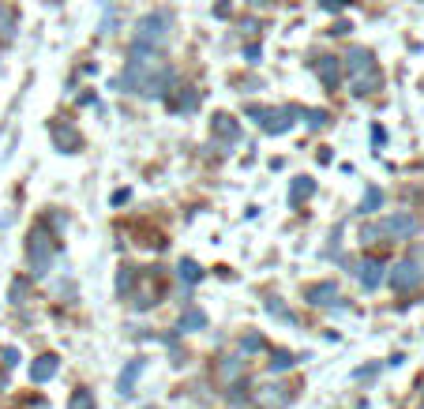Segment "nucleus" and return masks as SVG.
<instances>
[{
	"label": "nucleus",
	"mask_w": 424,
	"mask_h": 409,
	"mask_svg": "<svg viewBox=\"0 0 424 409\" xmlns=\"http://www.w3.org/2000/svg\"><path fill=\"white\" fill-rule=\"evenodd\" d=\"M53 259H57V244H53L49 229H31V236H26V263H31V274L34 278H42V274L53 267Z\"/></svg>",
	"instance_id": "nucleus-1"
},
{
	"label": "nucleus",
	"mask_w": 424,
	"mask_h": 409,
	"mask_svg": "<svg viewBox=\"0 0 424 409\" xmlns=\"http://www.w3.org/2000/svg\"><path fill=\"white\" fill-rule=\"evenodd\" d=\"M248 116H256L267 136H286V131L297 124V105H282V109H274V113L263 109V105H251Z\"/></svg>",
	"instance_id": "nucleus-2"
},
{
	"label": "nucleus",
	"mask_w": 424,
	"mask_h": 409,
	"mask_svg": "<svg viewBox=\"0 0 424 409\" xmlns=\"http://www.w3.org/2000/svg\"><path fill=\"white\" fill-rule=\"evenodd\" d=\"M424 282V267L417 259H398L391 271V289L394 293H409V289H417Z\"/></svg>",
	"instance_id": "nucleus-3"
},
{
	"label": "nucleus",
	"mask_w": 424,
	"mask_h": 409,
	"mask_svg": "<svg viewBox=\"0 0 424 409\" xmlns=\"http://www.w3.org/2000/svg\"><path fill=\"white\" fill-rule=\"evenodd\" d=\"M169 31H173V23H169V16H165V11H158V16H147V19H143L139 23V31H136V42H162V38L169 34Z\"/></svg>",
	"instance_id": "nucleus-4"
},
{
	"label": "nucleus",
	"mask_w": 424,
	"mask_h": 409,
	"mask_svg": "<svg viewBox=\"0 0 424 409\" xmlns=\"http://www.w3.org/2000/svg\"><path fill=\"white\" fill-rule=\"evenodd\" d=\"M312 68L320 72L323 87H338L342 83V64H338L335 53H320V57H312Z\"/></svg>",
	"instance_id": "nucleus-5"
},
{
	"label": "nucleus",
	"mask_w": 424,
	"mask_h": 409,
	"mask_svg": "<svg viewBox=\"0 0 424 409\" xmlns=\"http://www.w3.org/2000/svg\"><path fill=\"white\" fill-rule=\"evenodd\" d=\"M379 229H383V236H391V241H406V236L417 233V218L413 214H391Z\"/></svg>",
	"instance_id": "nucleus-6"
},
{
	"label": "nucleus",
	"mask_w": 424,
	"mask_h": 409,
	"mask_svg": "<svg viewBox=\"0 0 424 409\" xmlns=\"http://www.w3.org/2000/svg\"><path fill=\"white\" fill-rule=\"evenodd\" d=\"M289 398H293V391H289V387H274V383L256 391V405L259 409H286Z\"/></svg>",
	"instance_id": "nucleus-7"
},
{
	"label": "nucleus",
	"mask_w": 424,
	"mask_h": 409,
	"mask_svg": "<svg viewBox=\"0 0 424 409\" xmlns=\"http://www.w3.org/2000/svg\"><path fill=\"white\" fill-rule=\"evenodd\" d=\"M210 136L222 139V143H237V139H241V124H237L229 113H214V121H210Z\"/></svg>",
	"instance_id": "nucleus-8"
},
{
	"label": "nucleus",
	"mask_w": 424,
	"mask_h": 409,
	"mask_svg": "<svg viewBox=\"0 0 424 409\" xmlns=\"http://www.w3.org/2000/svg\"><path fill=\"white\" fill-rule=\"evenodd\" d=\"M57 368H60L57 353H42V357L31 361V379H34V383H49V379L57 376Z\"/></svg>",
	"instance_id": "nucleus-9"
},
{
	"label": "nucleus",
	"mask_w": 424,
	"mask_h": 409,
	"mask_svg": "<svg viewBox=\"0 0 424 409\" xmlns=\"http://www.w3.org/2000/svg\"><path fill=\"white\" fill-rule=\"evenodd\" d=\"M304 300L315 305V308H327V305H335V300H338V285L335 282H320V285L304 289Z\"/></svg>",
	"instance_id": "nucleus-10"
},
{
	"label": "nucleus",
	"mask_w": 424,
	"mask_h": 409,
	"mask_svg": "<svg viewBox=\"0 0 424 409\" xmlns=\"http://www.w3.org/2000/svg\"><path fill=\"white\" fill-rule=\"evenodd\" d=\"M357 278H361L364 289H379V282H383V259H364L361 271H357Z\"/></svg>",
	"instance_id": "nucleus-11"
},
{
	"label": "nucleus",
	"mask_w": 424,
	"mask_h": 409,
	"mask_svg": "<svg viewBox=\"0 0 424 409\" xmlns=\"http://www.w3.org/2000/svg\"><path fill=\"white\" fill-rule=\"evenodd\" d=\"M53 143H57V151H68V154H75L79 147H83V143H79V131L68 124V128H60V124H53Z\"/></svg>",
	"instance_id": "nucleus-12"
},
{
	"label": "nucleus",
	"mask_w": 424,
	"mask_h": 409,
	"mask_svg": "<svg viewBox=\"0 0 424 409\" xmlns=\"http://www.w3.org/2000/svg\"><path fill=\"white\" fill-rule=\"evenodd\" d=\"M143 368H147V357H136V361H131L124 372H121V383H116V391H121V394H131V391H136V376L143 372Z\"/></svg>",
	"instance_id": "nucleus-13"
},
{
	"label": "nucleus",
	"mask_w": 424,
	"mask_h": 409,
	"mask_svg": "<svg viewBox=\"0 0 424 409\" xmlns=\"http://www.w3.org/2000/svg\"><path fill=\"white\" fill-rule=\"evenodd\" d=\"M312 192H315V180H312V177H297V180H293V188H289V203L300 207V203H304V195H312Z\"/></svg>",
	"instance_id": "nucleus-14"
},
{
	"label": "nucleus",
	"mask_w": 424,
	"mask_h": 409,
	"mask_svg": "<svg viewBox=\"0 0 424 409\" xmlns=\"http://www.w3.org/2000/svg\"><path fill=\"white\" fill-rule=\"evenodd\" d=\"M372 64H376V60H372V53H368V49H353V53H349V79L361 75L364 68H372Z\"/></svg>",
	"instance_id": "nucleus-15"
},
{
	"label": "nucleus",
	"mask_w": 424,
	"mask_h": 409,
	"mask_svg": "<svg viewBox=\"0 0 424 409\" xmlns=\"http://www.w3.org/2000/svg\"><path fill=\"white\" fill-rule=\"evenodd\" d=\"M203 327H207V315L200 312V308H188V312H184L180 315V331H203Z\"/></svg>",
	"instance_id": "nucleus-16"
},
{
	"label": "nucleus",
	"mask_w": 424,
	"mask_h": 409,
	"mask_svg": "<svg viewBox=\"0 0 424 409\" xmlns=\"http://www.w3.org/2000/svg\"><path fill=\"white\" fill-rule=\"evenodd\" d=\"M241 349H244V353H263V349H267V338H263L259 331H248V334L241 338Z\"/></svg>",
	"instance_id": "nucleus-17"
},
{
	"label": "nucleus",
	"mask_w": 424,
	"mask_h": 409,
	"mask_svg": "<svg viewBox=\"0 0 424 409\" xmlns=\"http://www.w3.org/2000/svg\"><path fill=\"white\" fill-rule=\"evenodd\" d=\"M68 409H94V394H90L87 387H75V391H72Z\"/></svg>",
	"instance_id": "nucleus-18"
},
{
	"label": "nucleus",
	"mask_w": 424,
	"mask_h": 409,
	"mask_svg": "<svg viewBox=\"0 0 424 409\" xmlns=\"http://www.w3.org/2000/svg\"><path fill=\"white\" fill-rule=\"evenodd\" d=\"M180 278L188 282V285H195V282L203 278V267H200V263H192V259H180Z\"/></svg>",
	"instance_id": "nucleus-19"
},
{
	"label": "nucleus",
	"mask_w": 424,
	"mask_h": 409,
	"mask_svg": "<svg viewBox=\"0 0 424 409\" xmlns=\"http://www.w3.org/2000/svg\"><path fill=\"white\" fill-rule=\"evenodd\" d=\"M218 372L225 376V383H233V379H241V361H237V357H225V361L218 364Z\"/></svg>",
	"instance_id": "nucleus-20"
},
{
	"label": "nucleus",
	"mask_w": 424,
	"mask_h": 409,
	"mask_svg": "<svg viewBox=\"0 0 424 409\" xmlns=\"http://www.w3.org/2000/svg\"><path fill=\"white\" fill-rule=\"evenodd\" d=\"M267 308H271V315H278L282 323H297V320H293V312H289V308H286L278 297H267Z\"/></svg>",
	"instance_id": "nucleus-21"
},
{
	"label": "nucleus",
	"mask_w": 424,
	"mask_h": 409,
	"mask_svg": "<svg viewBox=\"0 0 424 409\" xmlns=\"http://www.w3.org/2000/svg\"><path fill=\"white\" fill-rule=\"evenodd\" d=\"M379 207H383V192L372 184V188H368V200L361 203V214H372V210H379Z\"/></svg>",
	"instance_id": "nucleus-22"
},
{
	"label": "nucleus",
	"mask_w": 424,
	"mask_h": 409,
	"mask_svg": "<svg viewBox=\"0 0 424 409\" xmlns=\"http://www.w3.org/2000/svg\"><path fill=\"white\" fill-rule=\"evenodd\" d=\"M293 364H297L293 353H274V357H271V372H286V368H293Z\"/></svg>",
	"instance_id": "nucleus-23"
},
{
	"label": "nucleus",
	"mask_w": 424,
	"mask_h": 409,
	"mask_svg": "<svg viewBox=\"0 0 424 409\" xmlns=\"http://www.w3.org/2000/svg\"><path fill=\"white\" fill-rule=\"evenodd\" d=\"M304 121H308V128H323V124L330 121V113H323V109H304Z\"/></svg>",
	"instance_id": "nucleus-24"
},
{
	"label": "nucleus",
	"mask_w": 424,
	"mask_h": 409,
	"mask_svg": "<svg viewBox=\"0 0 424 409\" xmlns=\"http://www.w3.org/2000/svg\"><path fill=\"white\" fill-rule=\"evenodd\" d=\"M195 105H200V90H184V94H180V113H192L195 109Z\"/></svg>",
	"instance_id": "nucleus-25"
},
{
	"label": "nucleus",
	"mask_w": 424,
	"mask_h": 409,
	"mask_svg": "<svg viewBox=\"0 0 424 409\" xmlns=\"http://www.w3.org/2000/svg\"><path fill=\"white\" fill-rule=\"evenodd\" d=\"M383 364H368V368H361V372H357V379H361V383H372V376L379 372Z\"/></svg>",
	"instance_id": "nucleus-26"
},
{
	"label": "nucleus",
	"mask_w": 424,
	"mask_h": 409,
	"mask_svg": "<svg viewBox=\"0 0 424 409\" xmlns=\"http://www.w3.org/2000/svg\"><path fill=\"white\" fill-rule=\"evenodd\" d=\"M372 143H376V147H383V143H387V131H383L379 124H372Z\"/></svg>",
	"instance_id": "nucleus-27"
},
{
	"label": "nucleus",
	"mask_w": 424,
	"mask_h": 409,
	"mask_svg": "<svg viewBox=\"0 0 424 409\" xmlns=\"http://www.w3.org/2000/svg\"><path fill=\"white\" fill-rule=\"evenodd\" d=\"M0 361H4V368H11V364L19 361V353L16 349H4V353H0Z\"/></svg>",
	"instance_id": "nucleus-28"
},
{
	"label": "nucleus",
	"mask_w": 424,
	"mask_h": 409,
	"mask_svg": "<svg viewBox=\"0 0 424 409\" xmlns=\"http://www.w3.org/2000/svg\"><path fill=\"white\" fill-rule=\"evenodd\" d=\"M323 8L327 11H338V8H346V0H323Z\"/></svg>",
	"instance_id": "nucleus-29"
},
{
	"label": "nucleus",
	"mask_w": 424,
	"mask_h": 409,
	"mask_svg": "<svg viewBox=\"0 0 424 409\" xmlns=\"http://www.w3.org/2000/svg\"><path fill=\"white\" fill-rule=\"evenodd\" d=\"M248 4H267V0H248Z\"/></svg>",
	"instance_id": "nucleus-30"
}]
</instances>
